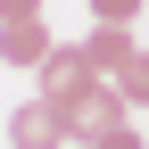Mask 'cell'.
Segmentation results:
<instances>
[{
  "label": "cell",
  "instance_id": "cell-9",
  "mask_svg": "<svg viewBox=\"0 0 149 149\" xmlns=\"http://www.w3.org/2000/svg\"><path fill=\"white\" fill-rule=\"evenodd\" d=\"M25 17H42V0H0V25H25Z\"/></svg>",
  "mask_w": 149,
  "mask_h": 149
},
{
  "label": "cell",
  "instance_id": "cell-7",
  "mask_svg": "<svg viewBox=\"0 0 149 149\" xmlns=\"http://www.w3.org/2000/svg\"><path fill=\"white\" fill-rule=\"evenodd\" d=\"M100 25H141V0H91Z\"/></svg>",
  "mask_w": 149,
  "mask_h": 149
},
{
  "label": "cell",
  "instance_id": "cell-4",
  "mask_svg": "<svg viewBox=\"0 0 149 149\" xmlns=\"http://www.w3.org/2000/svg\"><path fill=\"white\" fill-rule=\"evenodd\" d=\"M50 58V25L25 17V25H0V66H42Z\"/></svg>",
  "mask_w": 149,
  "mask_h": 149
},
{
  "label": "cell",
  "instance_id": "cell-5",
  "mask_svg": "<svg viewBox=\"0 0 149 149\" xmlns=\"http://www.w3.org/2000/svg\"><path fill=\"white\" fill-rule=\"evenodd\" d=\"M83 50H91V66H100V74H116L124 58H133V33H124V25H91Z\"/></svg>",
  "mask_w": 149,
  "mask_h": 149
},
{
  "label": "cell",
  "instance_id": "cell-6",
  "mask_svg": "<svg viewBox=\"0 0 149 149\" xmlns=\"http://www.w3.org/2000/svg\"><path fill=\"white\" fill-rule=\"evenodd\" d=\"M108 83L124 91V108H149V50H133V58H124L116 74H108Z\"/></svg>",
  "mask_w": 149,
  "mask_h": 149
},
{
  "label": "cell",
  "instance_id": "cell-8",
  "mask_svg": "<svg viewBox=\"0 0 149 149\" xmlns=\"http://www.w3.org/2000/svg\"><path fill=\"white\" fill-rule=\"evenodd\" d=\"M91 149H141V133H133V124H108V133L91 141Z\"/></svg>",
  "mask_w": 149,
  "mask_h": 149
},
{
  "label": "cell",
  "instance_id": "cell-3",
  "mask_svg": "<svg viewBox=\"0 0 149 149\" xmlns=\"http://www.w3.org/2000/svg\"><path fill=\"white\" fill-rule=\"evenodd\" d=\"M8 149H66V108L33 91V100L8 116Z\"/></svg>",
  "mask_w": 149,
  "mask_h": 149
},
{
  "label": "cell",
  "instance_id": "cell-1",
  "mask_svg": "<svg viewBox=\"0 0 149 149\" xmlns=\"http://www.w3.org/2000/svg\"><path fill=\"white\" fill-rule=\"evenodd\" d=\"M124 116H133V108H124V91L100 74L91 91H74V100H66V141H83V149H91V141L108 133V124H124Z\"/></svg>",
  "mask_w": 149,
  "mask_h": 149
},
{
  "label": "cell",
  "instance_id": "cell-2",
  "mask_svg": "<svg viewBox=\"0 0 149 149\" xmlns=\"http://www.w3.org/2000/svg\"><path fill=\"white\" fill-rule=\"evenodd\" d=\"M100 83V66H91V50L83 42H50V58H42V100H74V91H91Z\"/></svg>",
  "mask_w": 149,
  "mask_h": 149
}]
</instances>
